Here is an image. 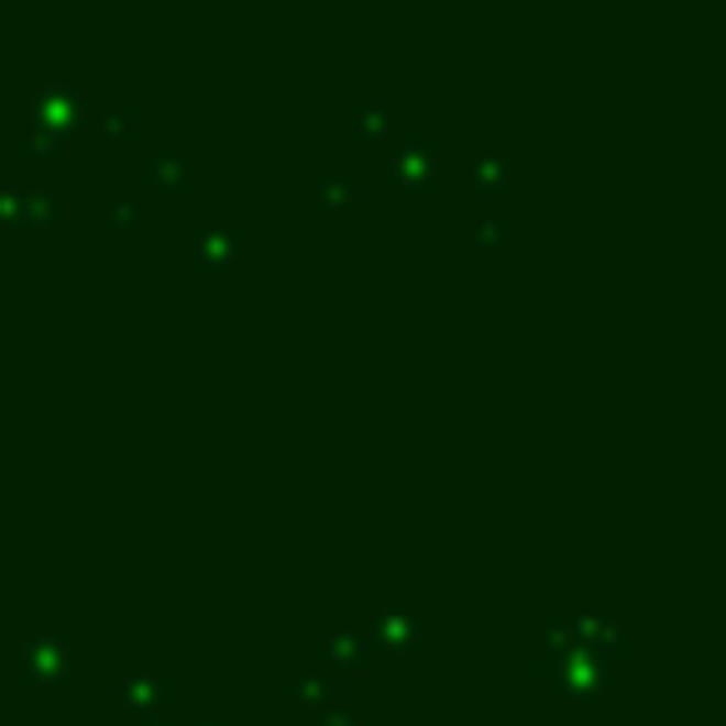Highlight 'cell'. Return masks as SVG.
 I'll list each match as a JSON object with an SVG mask.
<instances>
[{"label":"cell","mask_w":726,"mask_h":726,"mask_svg":"<svg viewBox=\"0 0 726 726\" xmlns=\"http://www.w3.org/2000/svg\"><path fill=\"white\" fill-rule=\"evenodd\" d=\"M323 195H329L333 205H349V199H359V179L353 175H323Z\"/></svg>","instance_id":"9c48e42d"},{"label":"cell","mask_w":726,"mask_h":726,"mask_svg":"<svg viewBox=\"0 0 726 726\" xmlns=\"http://www.w3.org/2000/svg\"><path fill=\"white\" fill-rule=\"evenodd\" d=\"M394 175L404 179L408 189H424L433 179V145L424 135H408V140H394V155H388Z\"/></svg>","instance_id":"6da1fadb"},{"label":"cell","mask_w":726,"mask_h":726,"mask_svg":"<svg viewBox=\"0 0 726 726\" xmlns=\"http://www.w3.org/2000/svg\"><path fill=\"white\" fill-rule=\"evenodd\" d=\"M477 234H483V239H488V234H498V219H493V215H483V219H477Z\"/></svg>","instance_id":"4fadbf2b"},{"label":"cell","mask_w":726,"mask_h":726,"mask_svg":"<svg viewBox=\"0 0 726 726\" xmlns=\"http://www.w3.org/2000/svg\"><path fill=\"white\" fill-rule=\"evenodd\" d=\"M384 114H388V110H384V105H369V110H363V114H359V130H384V125H388Z\"/></svg>","instance_id":"7c38bea8"},{"label":"cell","mask_w":726,"mask_h":726,"mask_svg":"<svg viewBox=\"0 0 726 726\" xmlns=\"http://www.w3.org/2000/svg\"><path fill=\"white\" fill-rule=\"evenodd\" d=\"M418 627H424V613L408 617L404 607H384V613H378V623H374V637H369V642H378V647H404V642H414Z\"/></svg>","instance_id":"3957f363"},{"label":"cell","mask_w":726,"mask_h":726,"mask_svg":"<svg viewBox=\"0 0 726 726\" xmlns=\"http://www.w3.org/2000/svg\"><path fill=\"white\" fill-rule=\"evenodd\" d=\"M359 652H369V637H359V632H333L329 642H323V657H329L333 667H343V672L353 667Z\"/></svg>","instance_id":"5b68a950"},{"label":"cell","mask_w":726,"mask_h":726,"mask_svg":"<svg viewBox=\"0 0 726 726\" xmlns=\"http://www.w3.org/2000/svg\"><path fill=\"white\" fill-rule=\"evenodd\" d=\"M120 696H125V702H130V706H140V702H150V706H145V712H155V702H160V686H155V682H150V676H145V672H140V676H130V682H125V686H120Z\"/></svg>","instance_id":"52a82bcc"},{"label":"cell","mask_w":726,"mask_h":726,"mask_svg":"<svg viewBox=\"0 0 726 726\" xmlns=\"http://www.w3.org/2000/svg\"><path fill=\"white\" fill-rule=\"evenodd\" d=\"M145 175L155 179L160 189H179V185H185V160L160 155V160H150V165H145Z\"/></svg>","instance_id":"8992f818"},{"label":"cell","mask_w":726,"mask_h":726,"mask_svg":"<svg viewBox=\"0 0 726 726\" xmlns=\"http://www.w3.org/2000/svg\"><path fill=\"white\" fill-rule=\"evenodd\" d=\"M473 179H477V185H503V179H513V165L503 155H483L473 165Z\"/></svg>","instance_id":"ba28073f"},{"label":"cell","mask_w":726,"mask_h":726,"mask_svg":"<svg viewBox=\"0 0 726 726\" xmlns=\"http://www.w3.org/2000/svg\"><path fill=\"white\" fill-rule=\"evenodd\" d=\"M319 726H363L359 706H343V702H323V722Z\"/></svg>","instance_id":"30bf717a"},{"label":"cell","mask_w":726,"mask_h":726,"mask_svg":"<svg viewBox=\"0 0 726 726\" xmlns=\"http://www.w3.org/2000/svg\"><path fill=\"white\" fill-rule=\"evenodd\" d=\"M25 662H31V672L35 676H61L65 672V662H70V647H65V637L61 632H35L31 637V652H25Z\"/></svg>","instance_id":"7a4b0ae2"},{"label":"cell","mask_w":726,"mask_h":726,"mask_svg":"<svg viewBox=\"0 0 726 726\" xmlns=\"http://www.w3.org/2000/svg\"><path fill=\"white\" fill-rule=\"evenodd\" d=\"M294 692H299L304 702H319V696H323V672H304V676H299V686H294Z\"/></svg>","instance_id":"8fae6325"},{"label":"cell","mask_w":726,"mask_h":726,"mask_svg":"<svg viewBox=\"0 0 726 726\" xmlns=\"http://www.w3.org/2000/svg\"><path fill=\"white\" fill-rule=\"evenodd\" d=\"M195 250L209 264H229L239 254V229L234 224H199L195 229Z\"/></svg>","instance_id":"277c9868"}]
</instances>
